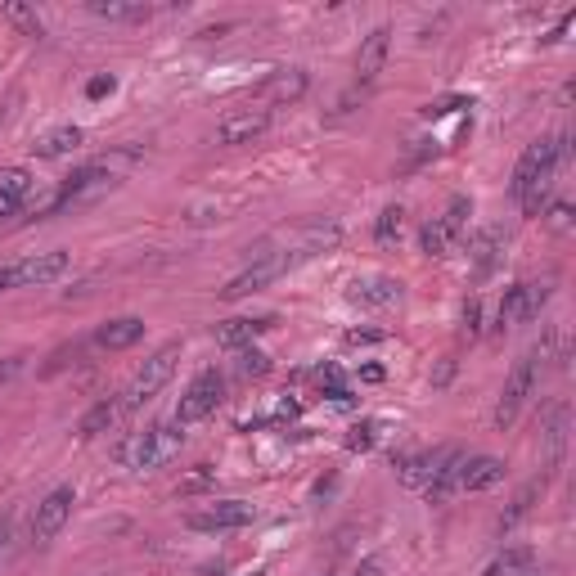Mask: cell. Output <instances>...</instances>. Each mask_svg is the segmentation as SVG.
I'll list each match as a JSON object with an SVG mask.
<instances>
[{
    "label": "cell",
    "mask_w": 576,
    "mask_h": 576,
    "mask_svg": "<svg viewBox=\"0 0 576 576\" xmlns=\"http://www.w3.org/2000/svg\"><path fill=\"white\" fill-rule=\"evenodd\" d=\"M567 135H554V140H536L522 149L518 167H513V198L522 203V216H540L549 203V194H554V176L558 167L567 162Z\"/></svg>",
    "instance_id": "1"
},
{
    "label": "cell",
    "mask_w": 576,
    "mask_h": 576,
    "mask_svg": "<svg viewBox=\"0 0 576 576\" xmlns=\"http://www.w3.org/2000/svg\"><path fill=\"white\" fill-rule=\"evenodd\" d=\"M185 446V432L180 423H149L144 432H135L131 441H122V464L135 473H153V468L171 464Z\"/></svg>",
    "instance_id": "2"
},
{
    "label": "cell",
    "mask_w": 576,
    "mask_h": 576,
    "mask_svg": "<svg viewBox=\"0 0 576 576\" xmlns=\"http://www.w3.org/2000/svg\"><path fill=\"white\" fill-rule=\"evenodd\" d=\"M536 378H540V347L527 351V356H518V365L509 369V378H504V392L500 401H495V428H513L522 414V405L531 401V392H536Z\"/></svg>",
    "instance_id": "3"
},
{
    "label": "cell",
    "mask_w": 576,
    "mask_h": 576,
    "mask_svg": "<svg viewBox=\"0 0 576 576\" xmlns=\"http://www.w3.org/2000/svg\"><path fill=\"white\" fill-rule=\"evenodd\" d=\"M176 365H180V342H162V347L153 351V356L144 360L140 369H135L131 387H126V401H122V410H135V405L153 401V396H158L162 387L171 383V374H176Z\"/></svg>",
    "instance_id": "4"
},
{
    "label": "cell",
    "mask_w": 576,
    "mask_h": 576,
    "mask_svg": "<svg viewBox=\"0 0 576 576\" xmlns=\"http://www.w3.org/2000/svg\"><path fill=\"white\" fill-rule=\"evenodd\" d=\"M63 275H68V252H32L23 261L0 266V293H9V288H45Z\"/></svg>",
    "instance_id": "5"
},
{
    "label": "cell",
    "mask_w": 576,
    "mask_h": 576,
    "mask_svg": "<svg viewBox=\"0 0 576 576\" xmlns=\"http://www.w3.org/2000/svg\"><path fill=\"white\" fill-rule=\"evenodd\" d=\"M225 401V378H221V369H198L194 374V383L185 387V396H180V405H176V419L171 423H198V419H207V414L216 410V405Z\"/></svg>",
    "instance_id": "6"
},
{
    "label": "cell",
    "mask_w": 576,
    "mask_h": 576,
    "mask_svg": "<svg viewBox=\"0 0 576 576\" xmlns=\"http://www.w3.org/2000/svg\"><path fill=\"white\" fill-rule=\"evenodd\" d=\"M459 459H464V450L459 446H432V450H414V455L396 459V468H401V482L405 486H432L446 468H455Z\"/></svg>",
    "instance_id": "7"
},
{
    "label": "cell",
    "mask_w": 576,
    "mask_h": 576,
    "mask_svg": "<svg viewBox=\"0 0 576 576\" xmlns=\"http://www.w3.org/2000/svg\"><path fill=\"white\" fill-rule=\"evenodd\" d=\"M72 504H77V491H72V486H54V491L36 504V513H32V545L45 549L63 527H68Z\"/></svg>",
    "instance_id": "8"
},
{
    "label": "cell",
    "mask_w": 576,
    "mask_h": 576,
    "mask_svg": "<svg viewBox=\"0 0 576 576\" xmlns=\"http://www.w3.org/2000/svg\"><path fill=\"white\" fill-rule=\"evenodd\" d=\"M545 302H549V284H513L509 293L500 297V315H495V324H500V329L527 324V320H536V315L545 311Z\"/></svg>",
    "instance_id": "9"
},
{
    "label": "cell",
    "mask_w": 576,
    "mask_h": 576,
    "mask_svg": "<svg viewBox=\"0 0 576 576\" xmlns=\"http://www.w3.org/2000/svg\"><path fill=\"white\" fill-rule=\"evenodd\" d=\"M567 428H572V410H567V401H554L549 414L540 419V464L549 473H558L567 459Z\"/></svg>",
    "instance_id": "10"
},
{
    "label": "cell",
    "mask_w": 576,
    "mask_h": 576,
    "mask_svg": "<svg viewBox=\"0 0 576 576\" xmlns=\"http://www.w3.org/2000/svg\"><path fill=\"white\" fill-rule=\"evenodd\" d=\"M257 518L252 513V504H243V500H216V504H207V509H194L189 513V531H239V527H248V522Z\"/></svg>",
    "instance_id": "11"
},
{
    "label": "cell",
    "mask_w": 576,
    "mask_h": 576,
    "mask_svg": "<svg viewBox=\"0 0 576 576\" xmlns=\"http://www.w3.org/2000/svg\"><path fill=\"white\" fill-rule=\"evenodd\" d=\"M270 126V108H234V113H225L221 122H216V144H225V149H234V144H252L257 135H266Z\"/></svg>",
    "instance_id": "12"
},
{
    "label": "cell",
    "mask_w": 576,
    "mask_h": 576,
    "mask_svg": "<svg viewBox=\"0 0 576 576\" xmlns=\"http://www.w3.org/2000/svg\"><path fill=\"white\" fill-rule=\"evenodd\" d=\"M284 270H288V266L275 257V252H257V261H252L248 270H239V275H234L230 284L221 288V297H225V302H239V297H248V293H261V288L275 284Z\"/></svg>",
    "instance_id": "13"
},
{
    "label": "cell",
    "mask_w": 576,
    "mask_h": 576,
    "mask_svg": "<svg viewBox=\"0 0 576 576\" xmlns=\"http://www.w3.org/2000/svg\"><path fill=\"white\" fill-rule=\"evenodd\" d=\"M504 482V459L495 455H464L455 464V495H473V491H491Z\"/></svg>",
    "instance_id": "14"
},
{
    "label": "cell",
    "mask_w": 576,
    "mask_h": 576,
    "mask_svg": "<svg viewBox=\"0 0 576 576\" xmlns=\"http://www.w3.org/2000/svg\"><path fill=\"white\" fill-rule=\"evenodd\" d=\"M405 297V284L392 275H365V279H351L347 288V302L365 306V311H387V306H396Z\"/></svg>",
    "instance_id": "15"
},
{
    "label": "cell",
    "mask_w": 576,
    "mask_h": 576,
    "mask_svg": "<svg viewBox=\"0 0 576 576\" xmlns=\"http://www.w3.org/2000/svg\"><path fill=\"white\" fill-rule=\"evenodd\" d=\"M387 54H392V27H374L356 50V81L360 86H369V81L387 68Z\"/></svg>",
    "instance_id": "16"
},
{
    "label": "cell",
    "mask_w": 576,
    "mask_h": 576,
    "mask_svg": "<svg viewBox=\"0 0 576 576\" xmlns=\"http://www.w3.org/2000/svg\"><path fill=\"white\" fill-rule=\"evenodd\" d=\"M27 198H32V171H27V167H5V171H0V221L23 212Z\"/></svg>",
    "instance_id": "17"
},
{
    "label": "cell",
    "mask_w": 576,
    "mask_h": 576,
    "mask_svg": "<svg viewBox=\"0 0 576 576\" xmlns=\"http://www.w3.org/2000/svg\"><path fill=\"white\" fill-rule=\"evenodd\" d=\"M140 338H144L140 315H117V320H108V324H99V329H95V347H104V351H126V347H135Z\"/></svg>",
    "instance_id": "18"
},
{
    "label": "cell",
    "mask_w": 576,
    "mask_h": 576,
    "mask_svg": "<svg viewBox=\"0 0 576 576\" xmlns=\"http://www.w3.org/2000/svg\"><path fill=\"white\" fill-rule=\"evenodd\" d=\"M302 95H306L302 68H275L261 81V99H266V104H293V99H302Z\"/></svg>",
    "instance_id": "19"
},
{
    "label": "cell",
    "mask_w": 576,
    "mask_h": 576,
    "mask_svg": "<svg viewBox=\"0 0 576 576\" xmlns=\"http://www.w3.org/2000/svg\"><path fill=\"white\" fill-rule=\"evenodd\" d=\"M473 275L482 279V275H491L495 270V261H500V252H504V230L500 225H482V230L473 234Z\"/></svg>",
    "instance_id": "20"
},
{
    "label": "cell",
    "mask_w": 576,
    "mask_h": 576,
    "mask_svg": "<svg viewBox=\"0 0 576 576\" xmlns=\"http://www.w3.org/2000/svg\"><path fill=\"white\" fill-rule=\"evenodd\" d=\"M108 180H113V176H108L104 167H95V162H90V167H77V171H72V176H68V185H63L59 194H54V203H50V207H54V212H59V207L77 203L81 194H90V189L108 185Z\"/></svg>",
    "instance_id": "21"
},
{
    "label": "cell",
    "mask_w": 576,
    "mask_h": 576,
    "mask_svg": "<svg viewBox=\"0 0 576 576\" xmlns=\"http://www.w3.org/2000/svg\"><path fill=\"white\" fill-rule=\"evenodd\" d=\"M117 414H122V401H117V396H99V401L77 419V437H81V441H95L99 432L113 428Z\"/></svg>",
    "instance_id": "22"
},
{
    "label": "cell",
    "mask_w": 576,
    "mask_h": 576,
    "mask_svg": "<svg viewBox=\"0 0 576 576\" xmlns=\"http://www.w3.org/2000/svg\"><path fill=\"white\" fill-rule=\"evenodd\" d=\"M81 140H86V131L68 122V126H54V131L36 135L32 153H36V158H68L72 149H81Z\"/></svg>",
    "instance_id": "23"
},
{
    "label": "cell",
    "mask_w": 576,
    "mask_h": 576,
    "mask_svg": "<svg viewBox=\"0 0 576 576\" xmlns=\"http://www.w3.org/2000/svg\"><path fill=\"white\" fill-rule=\"evenodd\" d=\"M482 576H540L536 572V549H527V545L504 549V554H495L491 563H486Z\"/></svg>",
    "instance_id": "24"
},
{
    "label": "cell",
    "mask_w": 576,
    "mask_h": 576,
    "mask_svg": "<svg viewBox=\"0 0 576 576\" xmlns=\"http://www.w3.org/2000/svg\"><path fill=\"white\" fill-rule=\"evenodd\" d=\"M90 14L108 18V23H144L153 5H144V0H90Z\"/></svg>",
    "instance_id": "25"
},
{
    "label": "cell",
    "mask_w": 576,
    "mask_h": 576,
    "mask_svg": "<svg viewBox=\"0 0 576 576\" xmlns=\"http://www.w3.org/2000/svg\"><path fill=\"white\" fill-rule=\"evenodd\" d=\"M266 329H270L266 315H261V320H225L221 329H216V342L230 347V351H243V347H252V338H261Z\"/></svg>",
    "instance_id": "26"
},
{
    "label": "cell",
    "mask_w": 576,
    "mask_h": 576,
    "mask_svg": "<svg viewBox=\"0 0 576 576\" xmlns=\"http://www.w3.org/2000/svg\"><path fill=\"white\" fill-rule=\"evenodd\" d=\"M540 495H545V477H536V482H527V486H522V491L513 495V504H509V509L500 513V531H513V527H518V522L527 518V513H531V504H536Z\"/></svg>",
    "instance_id": "27"
},
{
    "label": "cell",
    "mask_w": 576,
    "mask_h": 576,
    "mask_svg": "<svg viewBox=\"0 0 576 576\" xmlns=\"http://www.w3.org/2000/svg\"><path fill=\"white\" fill-rule=\"evenodd\" d=\"M0 14H5V23H14L23 36H45L41 14H36L32 5H23V0H9V5H0Z\"/></svg>",
    "instance_id": "28"
},
{
    "label": "cell",
    "mask_w": 576,
    "mask_h": 576,
    "mask_svg": "<svg viewBox=\"0 0 576 576\" xmlns=\"http://www.w3.org/2000/svg\"><path fill=\"white\" fill-rule=\"evenodd\" d=\"M468 216H473V203H468L464 194H455V198H450V203H446V212L437 216V221L446 225V234H450V239H459V234H464V225H468Z\"/></svg>",
    "instance_id": "29"
},
{
    "label": "cell",
    "mask_w": 576,
    "mask_h": 576,
    "mask_svg": "<svg viewBox=\"0 0 576 576\" xmlns=\"http://www.w3.org/2000/svg\"><path fill=\"white\" fill-rule=\"evenodd\" d=\"M401 225H405V207L401 203L383 207V212H378V221H374V239L378 243H396V239H401Z\"/></svg>",
    "instance_id": "30"
},
{
    "label": "cell",
    "mask_w": 576,
    "mask_h": 576,
    "mask_svg": "<svg viewBox=\"0 0 576 576\" xmlns=\"http://www.w3.org/2000/svg\"><path fill=\"white\" fill-rule=\"evenodd\" d=\"M450 243H455V239H450V234H446V225H441L437 216H432V221L419 230V248L428 252V257H446V252H450Z\"/></svg>",
    "instance_id": "31"
},
{
    "label": "cell",
    "mask_w": 576,
    "mask_h": 576,
    "mask_svg": "<svg viewBox=\"0 0 576 576\" xmlns=\"http://www.w3.org/2000/svg\"><path fill=\"white\" fill-rule=\"evenodd\" d=\"M266 369H270V356H266V351H257V347H243V351H239V374L261 378Z\"/></svg>",
    "instance_id": "32"
},
{
    "label": "cell",
    "mask_w": 576,
    "mask_h": 576,
    "mask_svg": "<svg viewBox=\"0 0 576 576\" xmlns=\"http://www.w3.org/2000/svg\"><path fill=\"white\" fill-rule=\"evenodd\" d=\"M374 441H378V423H374V419H365V423H356V428H351L347 446H351V450H369Z\"/></svg>",
    "instance_id": "33"
},
{
    "label": "cell",
    "mask_w": 576,
    "mask_h": 576,
    "mask_svg": "<svg viewBox=\"0 0 576 576\" xmlns=\"http://www.w3.org/2000/svg\"><path fill=\"white\" fill-rule=\"evenodd\" d=\"M464 333H468V338L482 333V302H477V297H468V302H464Z\"/></svg>",
    "instance_id": "34"
},
{
    "label": "cell",
    "mask_w": 576,
    "mask_h": 576,
    "mask_svg": "<svg viewBox=\"0 0 576 576\" xmlns=\"http://www.w3.org/2000/svg\"><path fill=\"white\" fill-rule=\"evenodd\" d=\"M549 225H554V230H567V225H572V203H554V207H549Z\"/></svg>",
    "instance_id": "35"
},
{
    "label": "cell",
    "mask_w": 576,
    "mask_h": 576,
    "mask_svg": "<svg viewBox=\"0 0 576 576\" xmlns=\"http://www.w3.org/2000/svg\"><path fill=\"white\" fill-rule=\"evenodd\" d=\"M113 86H117L113 77H90V81H86V95H90V99H104V95H113Z\"/></svg>",
    "instance_id": "36"
},
{
    "label": "cell",
    "mask_w": 576,
    "mask_h": 576,
    "mask_svg": "<svg viewBox=\"0 0 576 576\" xmlns=\"http://www.w3.org/2000/svg\"><path fill=\"white\" fill-rule=\"evenodd\" d=\"M9 536H14V509H0V554H5Z\"/></svg>",
    "instance_id": "37"
},
{
    "label": "cell",
    "mask_w": 576,
    "mask_h": 576,
    "mask_svg": "<svg viewBox=\"0 0 576 576\" xmlns=\"http://www.w3.org/2000/svg\"><path fill=\"white\" fill-rule=\"evenodd\" d=\"M450 108H464V99H441V104H428V108H423V117H446Z\"/></svg>",
    "instance_id": "38"
},
{
    "label": "cell",
    "mask_w": 576,
    "mask_h": 576,
    "mask_svg": "<svg viewBox=\"0 0 576 576\" xmlns=\"http://www.w3.org/2000/svg\"><path fill=\"white\" fill-rule=\"evenodd\" d=\"M351 576H383V558H378V554H369L365 563H360V567H356V572H351Z\"/></svg>",
    "instance_id": "39"
},
{
    "label": "cell",
    "mask_w": 576,
    "mask_h": 576,
    "mask_svg": "<svg viewBox=\"0 0 576 576\" xmlns=\"http://www.w3.org/2000/svg\"><path fill=\"white\" fill-rule=\"evenodd\" d=\"M360 378H365V383H383V365H365Z\"/></svg>",
    "instance_id": "40"
},
{
    "label": "cell",
    "mask_w": 576,
    "mask_h": 576,
    "mask_svg": "<svg viewBox=\"0 0 576 576\" xmlns=\"http://www.w3.org/2000/svg\"><path fill=\"white\" fill-rule=\"evenodd\" d=\"M14 374H18V360H9V365L0 369V378H14Z\"/></svg>",
    "instance_id": "41"
},
{
    "label": "cell",
    "mask_w": 576,
    "mask_h": 576,
    "mask_svg": "<svg viewBox=\"0 0 576 576\" xmlns=\"http://www.w3.org/2000/svg\"><path fill=\"white\" fill-rule=\"evenodd\" d=\"M248 576H266V572H261V567H257V572H248Z\"/></svg>",
    "instance_id": "42"
},
{
    "label": "cell",
    "mask_w": 576,
    "mask_h": 576,
    "mask_svg": "<svg viewBox=\"0 0 576 576\" xmlns=\"http://www.w3.org/2000/svg\"><path fill=\"white\" fill-rule=\"evenodd\" d=\"M324 576H329V572H324Z\"/></svg>",
    "instance_id": "43"
}]
</instances>
